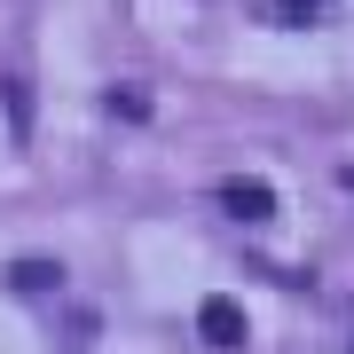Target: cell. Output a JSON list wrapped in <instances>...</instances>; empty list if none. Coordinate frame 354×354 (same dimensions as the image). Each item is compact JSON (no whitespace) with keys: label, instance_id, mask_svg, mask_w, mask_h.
<instances>
[{"label":"cell","instance_id":"6da1fadb","mask_svg":"<svg viewBox=\"0 0 354 354\" xmlns=\"http://www.w3.org/2000/svg\"><path fill=\"white\" fill-rule=\"evenodd\" d=\"M197 330H205V346H244V339H252L244 307H236V299H221V291H213V299H197Z\"/></svg>","mask_w":354,"mask_h":354},{"label":"cell","instance_id":"7a4b0ae2","mask_svg":"<svg viewBox=\"0 0 354 354\" xmlns=\"http://www.w3.org/2000/svg\"><path fill=\"white\" fill-rule=\"evenodd\" d=\"M221 205H228L236 221H276V189H268V181H228Z\"/></svg>","mask_w":354,"mask_h":354},{"label":"cell","instance_id":"277c9868","mask_svg":"<svg viewBox=\"0 0 354 354\" xmlns=\"http://www.w3.org/2000/svg\"><path fill=\"white\" fill-rule=\"evenodd\" d=\"M315 8H330V0H276V16H291V24H299V16H315Z\"/></svg>","mask_w":354,"mask_h":354},{"label":"cell","instance_id":"3957f363","mask_svg":"<svg viewBox=\"0 0 354 354\" xmlns=\"http://www.w3.org/2000/svg\"><path fill=\"white\" fill-rule=\"evenodd\" d=\"M16 283H24V291H48L55 268H48V260H24V268H16Z\"/></svg>","mask_w":354,"mask_h":354}]
</instances>
